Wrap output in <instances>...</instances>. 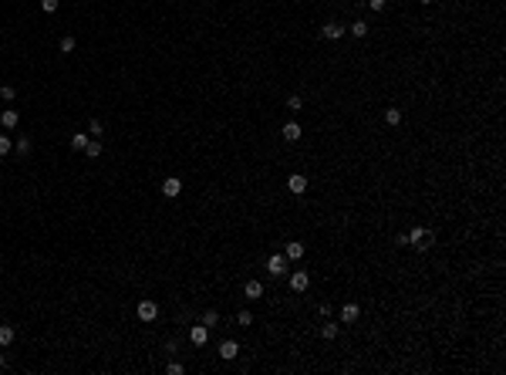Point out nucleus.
Here are the masks:
<instances>
[{
	"mask_svg": "<svg viewBox=\"0 0 506 375\" xmlns=\"http://www.w3.org/2000/svg\"><path fill=\"white\" fill-rule=\"evenodd\" d=\"M405 240H409V247H415V250H429V247H432V233L425 230V226H412V230L405 233Z\"/></svg>",
	"mask_w": 506,
	"mask_h": 375,
	"instance_id": "1",
	"label": "nucleus"
},
{
	"mask_svg": "<svg viewBox=\"0 0 506 375\" xmlns=\"http://www.w3.org/2000/svg\"><path fill=\"white\" fill-rule=\"evenodd\" d=\"M135 318L145 321V324H149V321H155V318H159V304H155V301H149V298L138 301V304H135Z\"/></svg>",
	"mask_w": 506,
	"mask_h": 375,
	"instance_id": "2",
	"label": "nucleus"
},
{
	"mask_svg": "<svg viewBox=\"0 0 506 375\" xmlns=\"http://www.w3.org/2000/svg\"><path fill=\"white\" fill-rule=\"evenodd\" d=\"M287 284H290L294 294H304V291L311 287V274H307V270H294V274L287 277Z\"/></svg>",
	"mask_w": 506,
	"mask_h": 375,
	"instance_id": "3",
	"label": "nucleus"
},
{
	"mask_svg": "<svg viewBox=\"0 0 506 375\" xmlns=\"http://www.w3.org/2000/svg\"><path fill=\"white\" fill-rule=\"evenodd\" d=\"M267 270H270V277H283L287 274V257L283 254H270L267 257Z\"/></svg>",
	"mask_w": 506,
	"mask_h": 375,
	"instance_id": "4",
	"label": "nucleus"
},
{
	"mask_svg": "<svg viewBox=\"0 0 506 375\" xmlns=\"http://www.w3.org/2000/svg\"><path fill=\"white\" fill-rule=\"evenodd\" d=\"M189 341H192L196 348H203V345L209 341V328L206 324H192V328H189Z\"/></svg>",
	"mask_w": 506,
	"mask_h": 375,
	"instance_id": "5",
	"label": "nucleus"
},
{
	"mask_svg": "<svg viewBox=\"0 0 506 375\" xmlns=\"http://www.w3.org/2000/svg\"><path fill=\"white\" fill-rule=\"evenodd\" d=\"M216 352H220V358H223V362H233V358L240 355V345H236L233 338H226V341H220V348H216Z\"/></svg>",
	"mask_w": 506,
	"mask_h": 375,
	"instance_id": "6",
	"label": "nucleus"
},
{
	"mask_svg": "<svg viewBox=\"0 0 506 375\" xmlns=\"http://www.w3.org/2000/svg\"><path fill=\"white\" fill-rule=\"evenodd\" d=\"M321 34H324V41H341L344 34H348V27H341V24H334V20H331V24H324V27H321Z\"/></svg>",
	"mask_w": 506,
	"mask_h": 375,
	"instance_id": "7",
	"label": "nucleus"
},
{
	"mask_svg": "<svg viewBox=\"0 0 506 375\" xmlns=\"http://www.w3.org/2000/svg\"><path fill=\"white\" fill-rule=\"evenodd\" d=\"M358 318H361V308H358L355 301H351V304H344V308H341V324H355Z\"/></svg>",
	"mask_w": 506,
	"mask_h": 375,
	"instance_id": "8",
	"label": "nucleus"
},
{
	"mask_svg": "<svg viewBox=\"0 0 506 375\" xmlns=\"http://www.w3.org/2000/svg\"><path fill=\"white\" fill-rule=\"evenodd\" d=\"M179 193H183V183H179L176 176H169L166 183H162V196H166V200H176Z\"/></svg>",
	"mask_w": 506,
	"mask_h": 375,
	"instance_id": "9",
	"label": "nucleus"
},
{
	"mask_svg": "<svg viewBox=\"0 0 506 375\" xmlns=\"http://www.w3.org/2000/svg\"><path fill=\"white\" fill-rule=\"evenodd\" d=\"M287 189H290L294 196H300V193H307V176H300V172H294V176L287 179Z\"/></svg>",
	"mask_w": 506,
	"mask_h": 375,
	"instance_id": "10",
	"label": "nucleus"
},
{
	"mask_svg": "<svg viewBox=\"0 0 506 375\" xmlns=\"http://www.w3.org/2000/svg\"><path fill=\"white\" fill-rule=\"evenodd\" d=\"M17 122H20V115L14 112V108H3V112H0V125H3L7 132H10V129H17Z\"/></svg>",
	"mask_w": 506,
	"mask_h": 375,
	"instance_id": "11",
	"label": "nucleus"
},
{
	"mask_svg": "<svg viewBox=\"0 0 506 375\" xmlns=\"http://www.w3.org/2000/svg\"><path fill=\"white\" fill-rule=\"evenodd\" d=\"M280 135L287 139V142H297L300 135H304V132H300V122H287V125L280 129Z\"/></svg>",
	"mask_w": 506,
	"mask_h": 375,
	"instance_id": "12",
	"label": "nucleus"
},
{
	"mask_svg": "<svg viewBox=\"0 0 506 375\" xmlns=\"http://www.w3.org/2000/svg\"><path fill=\"white\" fill-rule=\"evenodd\" d=\"M243 298H250V301L263 298V284H260V281H246V284H243Z\"/></svg>",
	"mask_w": 506,
	"mask_h": 375,
	"instance_id": "13",
	"label": "nucleus"
},
{
	"mask_svg": "<svg viewBox=\"0 0 506 375\" xmlns=\"http://www.w3.org/2000/svg\"><path fill=\"white\" fill-rule=\"evenodd\" d=\"M337 331H341V324H334V321H324V324H321V338H324V341H334Z\"/></svg>",
	"mask_w": 506,
	"mask_h": 375,
	"instance_id": "14",
	"label": "nucleus"
},
{
	"mask_svg": "<svg viewBox=\"0 0 506 375\" xmlns=\"http://www.w3.org/2000/svg\"><path fill=\"white\" fill-rule=\"evenodd\" d=\"M283 257H287V261H300V257H304V244H297V240L287 244L283 247Z\"/></svg>",
	"mask_w": 506,
	"mask_h": 375,
	"instance_id": "15",
	"label": "nucleus"
},
{
	"mask_svg": "<svg viewBox=\"0 0 506 375\" xmlns=\"http://www.w3.org/2000/svg\"><path fill=\"white\" fill-rule=\"evenodd\" d=\"M17 338V331H14V324H0V348H7L10 341Z\"/></svg>",
	"mask_w": 506,
	"mask_h": 375,
	"instance_id": "16",
	"label": "nucleus"
},
{
	"mask_svg": "<svg viewBox=\"0 0 506 375\" xmlns=\"http://www.w3.org/2000/svg\"><path fill=\"white\" fill-rule=\"evenodd\" d=\"M85 146H88V135H85V132H75V135H71V149L85 152Z\"/></svg>",
	"mask_w": 506,
	"mask_h": 375,
	"instance_id": "17",
	"label": "nucleus"
},
{
	"mask_svg": "<svg viewBox=\"0 0 506 375\" xmlns=\"http://www.w3.org/2000/svg\"><path fill=\"white\" fill-rule=\"evenodd\" d=\"M85 156H88V159H98V156H101V142H98V139H88V146H85Z\"/></svg>",
	"mask_w": 506,
	"mask_h": 375,
	"instance_id": "18",
	"label": "nucleus"
},
{
	"mask_svg": "<svg viewBox=\"0 0 506 375\" xmlns=\"http://www.w3.org/2000/svg\"><path fill=\"white\" fill-rule=\"evenodd\" d=\"M385 122H388V125H398V122H402V108H395V105L385 108Z\"/></svg>",
	"mask_w": 506,
	"mask_h": 375,
	"instance_id": "19",
	"label": "nucleus"
},
{
	"mask_svg": "<svg viewBox=\"0 0 506 375\" xmlns=\"http://www.w3.org/2000/svg\"><path fill=\"white\" fill-rule=\"evenodd\" d=\"M351 38H368V24L365 20H355L351 24Z\"/></svg>",
	"mask_w": 506,
	"mask_h": 375,
	"instance_id": "20",
	"label": "nucleus"
},
{
	"mask_svg": "<svg viewBox=\"0 0 506 375\" xmlns=\"http://www.w3.org/2000/svg\"><path fill=\"white\" fill-rule=\"evenodd\" d=\"M57 48H61V54H71V51L78 48V41L71 38V34H68V38H61V44H57Z\"/></svg>",
	"mask_w": 506,
	"mask_h": 375,
	"instance_id": "21",
	"label": "nucleus"
},
{
	"mask_svg": "<svg viewBox=\"0 0 506 375\" xmlns=\"http://www.w3.org/2000/svg\"><path fill=\"white\" fill-rule=\"evenodd\" d=\"M14 149H17L20 156H27V152H31V139H27V135H20L17 142H14Z\"/></svg>",
	"mask_w": 506,
	"mask_h": 375,
	"instance_id": "22",
	"label": "nucleus"
},
{
	"mask_svg": "<svg viewBox=\"0 0 506 375\" xmlns=\"http://www.w3.org/2000/svg\"><path fill=\"white\" fill-rule=\"evenodd\" d=\"M203 324H206V328H216V324H220V315H216V311L209 308L206 315H203Z\"/></svg>",
	"mask_w": 506,
	"mask_h": 375,
	"instance_id": "23",
	"label": "nucleus"
},
{
	"mask_svg": "<svg viewBox=\"0 0 506 375\" xmlns=\"http://www.w3.org/2000/svg\"><path fill=\"white\" fill-rule=\"evenodd\" d=\"M0 98H3V102H14V98H17L14 85H0Z\"/></svg>",
	"mask_w": 506,
	"mask_h": 375,
	"instance_id": "24",
	"label": "nucleus"
},
{
	"mask_svg": "<svg viewBox=\"0 0 506 375\" xmlns=\"http://www.w3.org/2000/svg\"><path fill=\"white\" fill-rule=\"evenodd\" d=\"M183 372H186L183 362H169V365H166V375H183Z\"/></svg>",
	"mask_w": 506,
	"mask_h": 375,
	"instance_id": "25",
	"label": "nucleus"
},
{
	"mask_svg": "<svg viewBox=\"0 0 506 375\" xmlns=\"http://www.w3.org/2000/svg\"><path fill=\"white\" fill-rule=\"evenodd\" d=\"M14 149V142H10V135H0V159L7 156V152Z\"/></svg>",
	"mask_w": 506,
	"mask_h": 375,
	"instance_id": "26",
	"label": "nucleus"
},
{
	"mask_svg": "<svg viewBox=\"0 0 506 375\" xmlns=\"http://www.w3.org/2000/svg\"><path fill=\"white\" fill-rule=\"evenodd\" d=\"M287 108H290V112H300V108H304L300 95H290V98H287Z\"/></svg>",
	"mask_w": 506,
	"mask_h": 375,
	"instance_id": "27",
	"label": "nucleus"
},
{
	"mask_svg": "<svg viewBox=\"0 0 506 375\" xmlns=\"http://www.w3.org/2000/svg\"><path fill=\"white\" fill-rule=\"evenodd\" d=\"M101 132H105V125H101L98 118H92V122H88V135H101Z\"/></svg>",
	"mask_w": 506,
	"mask_h": 375,
	"instance_id": "28",
	"label": "nucleus"
},
{
	"mask_svg": "<svg viewBox=\"0 0 506 375\" xmlns=\"http://www.w3.org/2000/svg\"><path fill=\"white\" fill-rule=\"evenodd\" d=\"M236 324H243V328L253 324V315H250V311H240V315H236Z\"/></svg>",
	"mask_w": 506,
	"mask_h": 375,
	"instance_id": "29",
	"label": "nucleus"
},
{
	"mask_svg": "<svg viewBox=\"0 0 506 375\" xmlns=\"http://www.w3.org/2000/svg\"><path fill=\"white\" fill-rule=\"evenodd\" d=\"M41 10H44V14H54V10H57V0H41Z\"/></svg>",
	"mask_w": 506,
	"mask_h": 375,
	"instance_id": "30",
	"label": "nucleus"
},
{
	"mask_svg": "<svg viewBox=\"0 0 506 375\" xmlns=\"http://www.w3.org/2000/svg\"><path fill=\"white\" fill-rule=\"evenodd\" d=\"M368 7H371V10H375V14H381V10H385V7H388V0H368Z\"/></svg>",
	"mask_w": 506,
	"mask_h": 375,
	"instance_id": "31",
	"label": "nucleus"
},
{
	"mask_svg": "<svg viewBox=\"0 0 506 375\" xmlns=\"http://www.w3.org/2000/svg\"><path fill=\"white\" fill-rule=\"evenodd\" d=\"M331 315H334V308H331V304L324 301V304H321V318H331Z\"/></svg>",
	"mask_w": 506,
	"mask_h": 375,
	"instance_id": "32",
	"label": "nucleus"
},
{
	"mask_svg": "<svg viewBox=\"0 0 506 375\" xmlns=\"http://www.w3.org/2000/svg\"><path fill=\"white\" fill-rule=\"evenodd\" d=\"M3 365H7V355H3V352H0V369H3Z\"/></svg>",
	"mask_w": 506,
	"mask_h": 375,
	"instance_id": "33",
	"label": "nucleus"
},
{
	"mask_svg": "<svg viewBox=\"0 0 506 375\" xmlns=\"http://www.w3.org/2000/svg\"><path fill=\"white\" fill-rule=\"evenodd\" d=\"M418 3H432V0H418Z\"/></svg>",
	"mask_w": 506,
	"mask_h": 375,
	"instance_id": "34",
	"label": "nucleus"
}]
</instances>
